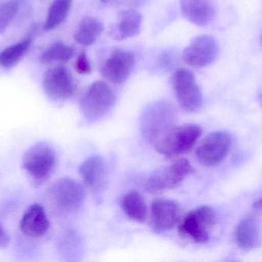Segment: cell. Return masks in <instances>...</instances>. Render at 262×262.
<instances>
[{"label": "cell", "instance_id": "cell-1", "mask_svg": "<svg viewBox=\"0 0 262 262\" xmlns=\"http://www.w3.org/2000/svg\"><path fill=\"white\" fill-rule=\"evenodd\" d=\"M177 112L166 101H158L143 111L140 128L144 138L152 145L158 143L176 126Z\"/></svg>", "mask_w": 262, "mask_h": 262}, {"label": "cell", "instance_id": "cell-2", "mask_svg": "<svg viewBox=\"0 0 262 262\" xmlns=\"http://www.w3.org/2000/svg\"><path fill=\"white\" fill-rule=\"evenodd\" d=\"M201 127L195 124L176 126L163 138L154 145L156 150L167 157L172 158L189 152L202 135Z\"/></svg>", "mask_w": 262, "mask_h": 262}, {"label": "cell", "instance_id": "cell-3", "mask_svg": "<svg viewBox=\"0 0 262 262\" xmlns=\"http://www.w3.org/2000/svg\"><path fill=\"white\" fill-rule=\"evenodd\" d=\"M25 170L37 184L46 182L53 173L56 166V153L53 148L44 142L31 146L23 158Z\"/></svg>", "mask_w": 262, "mask_h": 262}, {"label": "cell", "instance_id": "cell-4", "mask_svg": "<svg viewBox=\"0 0 262 262\" xmlns=\"http://www.w3.org/2000/svg\"><path fill=\"white\" fill-rule=\"evenodd\" d=\"M116 103L110 87L102 81L92 83L80 100V109L89 120H97L108 113Z\"/></svg>", "mask_w": 262, "mask_h": 262}, {"label": "cell", "instance_id": "cell-5", "mask_svg": "<svg viewBox=\"0 0 262 262\" xmlns=\"http://www.w3.org/2000/svg\"><path fill=\"white\" fill-rule=\"evenodd\" d=\"M193 171V167L187 159L178 158L155 171L148 178L145 188L148 192L152 194L164 192L178 186Z\"/></svg>", "mask_w": 262, "mask_h": 262}, {"label": "cell", "instance_id": "cell-6", "mask_svg": "<svg viewBox=\"0 0 262 262\" xmlns=\"http://www.w3.org/2000/svg\"><path fill=\"white\" fill-rule=\"evenodd\" d=\"M171 83L177 102L183 110L194 112L200 109L203 105V93L190 70L180 69L176 71Z\"/></svg>", "mask_w": 262, "mask_h": 262}, {"label": "cell", "instance_id": "cell-7", "mask_svg": "<svg viewBox=\"0 0 262 262\" xmlns=\"http://www.w3.org/2000/svg\"><path fill=\"white\" fill-rule=\"evenodd\" d=\"M216 214L209 206H202L189 212L180 221L179 232L196 243L209 239V230L216 223Z\"/></svg>", "mask_w": 262, "mask_h": 262}, {"label": "cell", "instance_id": "cell-8", "mask_svg": "<svg viewBox=\"0 0 262 262\" xmlns=\"http://www.w3.org/2000/svg\"><path fill=\"white\" fill-rule=\"evenodd\" d=\"M232 146V137L224 131L212 132L197 148L195 155L202 165L208 167L220 164L227 156Z\"/></svg>", "mask_w": 262, "mask_h": 262}, {"label": "cell", "instance_id": "cell-9", "mask_svg": "<svg viewBox=\"0 0 262 262\" xmlns=\"http://www.w3.org/2000/svg\"><path fill=\"white\" fill-rule=\"evenodd\" d=\"M52 201L61 210L73 212L82 206L85 192L81 184L70 178H61L51 186L49 190Z\"/></svg>", "mask_w": 262, "mask_h": 262}, {"label": "cell", "instance_id": "cell-10", "mask_svg": "<svg viewBox=\"0 0 262 262\" xmlns=\"http://www.w3.org/2000/svg\"><path fill=\"white\" fill-rule=\"evenodd\" d=\"M42 86L46 95L56 101L72 98L77 89L72 74L67 68L61 66L51 68L45 72Z\"/></svg>", "mask_w": 262, "mask_h": 262}, {"label": "cell", "instance_id": "cell-11", "mask_svg": "<svg viewBox=\"0 0 262 262\" xmlns=\"http://www.w3.org/2000/svg\"><path fill=\"white\" fill-rule=\"evenodd\" d=\"M219 45L212 35H200L195 37L183 50V61L189 66L203 68L209 66L216 59Z\"/></svg>", "mask_w": 262, "mask_h": 262}, {"label": "cell", "instance_id": "cell-12", "mask_svg": "<svg viewBox=\"0 0 262 262\" xmlns=\"http://www.w3.org/2000/svg\"><path fill=\"white\" fill-rule=\"evenodd\" d=\"M135 64L133 52L115 49L101 66V73L104 79L115 85H121L128 79Z\"/></svg>", "mask_w": 262, "mask_h": 262}, {"label": "cell", "instance_id": "cell-13", "mask_svg": "<svg viewBox=\"0 0 262 262\" xmlns=\"http://www.w3.org/2000/svg\"><path fill=\"white\" fill-rule=\"evenodd\" d=\"M180 207L176 201L169 199H158L151 206L152 227L156 232L171 230L179 221Z\"/></svg>", "mask_w": 262, "mask_h": 262}, {"label": "cell", "instance_id": "cell-14", "mask_svg": "<svg viewBox=\"0 0 262 262\" xmlns=\"http://www.w3.org/2000/svg\"><path fill=\"white\" fill-rule=\"evenodd\" d=\"M180 8L185 18L198 26H207L216 15L213 0H180Z\"/></svg>", "mask_w": 262, "mask_h": 262}, {"label": "cell", "instance_id": "cell-15", "mask_svg": "<svg viewBox=\"0 0 262 262\" xmlns=\"http://www.w3.org/2000/svg\"><path fill=\"white\" fill-rule=\"evenodd\" d=\"M50 223L46 210L38 204L32 205L26 210L20 221V229L26 236L38 238L49 231Z\"/></svg>", "mask_w": 262, "mask_h": 262}, {"label": "cell", "instance_id": "cell-16", "mask_svg": "<svg viewBox=\"0 0 262 262\" xmlns=\"http://www.w3.org/2000/svg\"><path fill=\"white\" fill-rule=\"evenodd\" d=\"M141 27V14L133 9H125L119 12L116 23L108 33L113 39L123 41L138 35Z\"/></svg>", "mask_w": 262, "mask_h": 262}, {"label": "cell", "instance_id": "cell-17", "mask_svg": "<svg viewBox=\"0 0 262 262\" xmlns=\"http://www.w3.org/2000/svg\"><path fill=\"white\" fill-rule=\"evenodd\" d=\"M79 172L85 186L92 190H100L105 184L107 167L105 162L99 155H93L83 162Z\"/></svg>", "mask_w": 262, "mask_h": 262}, {"label": "cell", "instance_id": "cell-18", "mask_svg": "<svg viewBox=\"0 0 262 262\" xmlns=\"http://www.w3.org/2000/svg\"><path fill=\"white\" fill-rule=\"evenodd\" d=\"M235 240L240 249L253 250L261 245V233L259 223L252 216L242 220L235 231Z\"/></svg>", "mask_w": 262, "mask_h": 262}, {"label": "cell", "instance_id": "cell-19", "mask_svg": "<svg viewBox=\"0 0 262 262\" xmlns=\"http://www.w3.org/2000/svg\"><path fill=\"white\" fill-rule=\"evenodd\" d=\"M104 29V26L101 20L95 17L84 16L78 24L74 34V38L81 46H92Z\"/></svg>", "mask_w": 262, "mask_h": 262}, {"label": "cell", "instance_id": "cell-20", "mask_svg": "<svg viewBox=\"0 0 262 262\" xmlns=\"http://www.w3.org/2000/svg\"><path fill=\"white\" fill-rule=\"evenodd\" d=\"M35 32V29H32L29 35L23 41L12 45L0 52V66L2 67L11 69L21 61L32 45Z\"/></svg>", "mask_w": 262, "mask_h": 262}, {"label": "cell", "instance_id": "cell-21", "mask_svg": "<svg viewBox=\"0 0 262 262\" xmlns=\"http://www.w3.org/2000/svg\"><path fill=\"white\" fill-rule=\"evenodd\" d=\"M124 213L134 221L143 223L147 216V207L144 198L139 192L130 191L124 195L121 201Z\"/></svg>", "mask_w": 262, "mask_h": 262}, {"label": "cell", "instance_id": "cell-22", "mask_svg": "<svg viewBox=\"0 0 262 262\" xmlns=\"http://www.w3.org/2000/svg\"><path fill=\"white\" fill-rule=\"evenodd\" d=\"M75 55L74 49L61 41L52 43L40 57V61L46 65L66 63Z\"/></svg>", "mask_w": 262, "mask_h": 262}, {"label": "cell", "instance_id": "cell-23", "mask_svg": "<svg viewBox=\"0 0 262 262\" xmlns=\"http://www.w3.org/2000/svg\"><path fill=\"white\" fill-rule=\"evenodd\" d=\"M72 0H54L48 10L44 29L50 31L58 27L69 15Z\"/></svg>", "mask_w": 262, "mask_h": 262}, {"label": "cell", "instance_id": "cell-24", "mask_svg": "<svg viewBox=\"0 0 262 262\" xmlns=\"http://www.w3.org/2000/svg\"><path fill=\"white\" fill-rule=\"evenodd\" d=\"M23 0H9L0 8V35L10 26L21 7Z\"/></svg>", "mask_w": 262, "mask_h": 262}, {"label": "cell", "instance_id": "cell-25", "mask_svg": "<svg viewBox=\"0 0 262 262\" xmlns=\"http://www.w3.org/2000/svg\"><path fill=\"white\" fill-rule=\"evenodd\" d=\"M75 70L80 75H88L92 72V66L84 51L80 52L74 65Z\"/></svg>", "mask_w": 262, "mask_h": 262}, {"label": "cell", "instance_id": "cell-26", "mask_svg": "<svg viewBox=\"0 0 262 262\" xmlns=\"http://www.w3.org/2000/svg\"><path fill=\"white\" fill-rule=\"evenodd\" d=\"M9 243H10V237L0 223V248L6 249L9 246Z\"/></svg>", "mask_w": 262, "mask_h": 262}, {"label": "cell", "instance_id": "cell-27", "mask_svg": "<svg viewBox=\"0 0 262 262\" xmlns=\"http://www.w3.org/2000/svg\"><path fill=\"white\" fill-rule=\"evenodd\" d=\"M254 206H255V209H259V210L262 211V198L255 201Z\"/></svg>", "mask_w": 262, "mask_h": 262}, {"label": "cell", "instance_id": "cell-28", "mask_svg": "<svg viewBox=\"0 0 262 262\" xmlns=\"http://www.w3.org/2000/svg\"><path fill=\"white\" fill-rule=\"evenodd\" d=\"M109 0H101V3H107Z\"/></svg>", "mask_w": 262, "mask_h": 262}, {"label": "cell", "instance_id": "cell-29", "mask_svg": "<svg viewBox=\"0 0 262 262\" xmlns=\"http://www.w3.org/2000/svg\"><path fill=\"white\" fill-rule=\"evenodd\" d=\"M261 46H262V35H261Z\"/></svg>", "mask_w": 262, "mask_h": 262}]
</instances>
